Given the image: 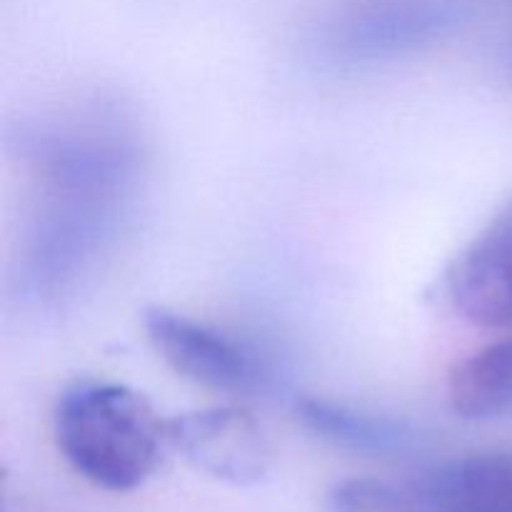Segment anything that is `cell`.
Wrapping results in <instances>:
<instances>
[{
	"label": "cell",
	"mask_w": 512,
	"mask_h": 512,
	"mask_svg": "<svg viewBox=\"0 0 512 512\" xmlns=\"http://www.w3.org/2000/svg\"><path fill=\"white\" fill-rule=\"evenodd\" d=\"M410 488L423 512H512V450L445 460Z\"/></svg>",
	"instance_id": "cell-7"
},
{
	"label": "cell",
	"mask_w": 512,
	"mask_h": 512,
	"mask_svg": "<svg viewBox=\"0 0 512 512\" xmlns=\"http://www.w3.org/2000/svg\"><path fill=\"white\" fill-rule=\"evenodd\" d=\"M165 440L195 470L235 488L263 483L273 468L275 453L265 430L248 410L233 405L165 420Z\"/></svg>",
	"instance_id": "cell-4"
},
{
	"label": "cell",
	"mask_w": 512,
	"mask_h": 512,
	"mask_svg": "<svg viewBox=\"0 0 512 512\" xmlns=\"http://www.w3.org/2000/svg\"><path fill=\"white\" fill-rule=\"evenodd\" d=\"M295 415L315 438L368 458H400L415 450L418 443L415 430L403 420L358 410L320 395H303L295 400Z\"/></svg>",
	"instance_id": "cell-8"
},
{
	"label": "cell",
	"mask_w": 512,
	"mask_h": 512,
	"mask_svg": "<svg viewBox=\"0 0 512 512\" xmlns=\"http://www.w3.org/2000/svg\"><path fill=\"white\" fill-rule=\"evenodd\" d=\"M328 512H423L413 488L378 478L340 480L328 493Z\"/></svg>",
	"instance_id": "cell-10"
},
{
	"label": "cell",
	"mask_w": 512,
	"mask_h": 512,
	"mask_svg": "<svg viewBox=\"0 0 512 512\" xmlns=\"http://www.w3.org/2000/svg\"><path fill=\"white\" fill-rule=\"evenodd\" d=\"M143 328L163 363L180 378L215 393H250L260 383V365L240 340L215 325L170 308H148Z\"/></svg>",
	"instance_id": "cell-5"
},
{
	"label": "cell",
	"mask_w": 512,
	"mask_h": 512,
	"mask_svg": "<svg viewBox=\"0 0 512 512\" xmlns=\"http://www.w3.org/2000/svg\"><path fill=\"white\" fill-rule=\"evenodd\" d=\"M95 135L53 138L40 155V208L30 233L28 280L43 298H55L83 273L123 208L133 155L118 140Z\"/></svg>",
	"instance_id": "cell-1"
},
{
	"label": "cell",
	"mask_w": 512,
	"mask_h": 512,
	"mask_svg": "<svg viewBox=\"0 0 512 512\" xmlns=\"http://www.w3.org/2000/svg\"><path fill=\"white\" fill-rule=\"evenodd\" d=\"M463 0H350L320 28L330 58L378 63L415 53L463 25Z\"/></svg>",
	"instance_id": "cell-3"
},
{
	"label": "cell",
	"mask_w": 512,
	"mask_h": 512,
	"mask_svg": "<svg viewBox=\"0 0 512 512\" xmlns=\"http://www.w3.org/2000/svg\"><path fill=\"white\" fill-rule=\"evenodd\" d=\"M53 440L70 470L105 493L143 488L168 445L165 420L148 400L105 380H78L60 393Z\"/></svg>",
	"instance_id": "cell-2"
},
{
	"label": "cell",
	"mask_w": 512,
	"mask_h": 512,
	"mask_svg": "<svg viewBox=\"0 0 512 512\" xmlns=\"http://www.w3.org/2000/svg\"><path fill=\"white\" fill-rule=\"evenodd\" d=\"M448 293L468 323L485 330L512 328V203L455 258Z\"/></svg>",
	"instance_id": "cell-6"
},
{
	"label": "cell",
	"mask_w": 512,
	"mask_h": 512,
	"mask_svg": "<svg viewBox=\"0 0 512 512\" xmlns=\"http://www.w3.org/2000/svg\"><path fill=\"white\" fill-rule=\"evenodd\" d=\"M448 403L463 420L512 413V335L485 343L450 368Z\"/></svg>",
	"instance_id": "cell-9"
}]
</instances>
